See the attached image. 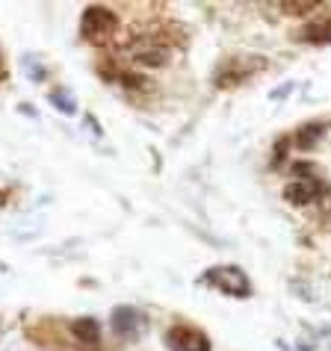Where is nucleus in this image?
Masks as SVG:
<instances>
[{
	"mask_svg": "<svg viewBox=\"0 0 331 351\" xmlns=\"http://www.w3.org/2000/svg\"><path fill=\"white\" fill-rule=\"evenodd\" d=\"M166 346H169V351H210V339L198 328L178 325L166 334Z\"/></svg>",
	"mask_w": 331,
	"mask_h": 351,
	"instance_id": "39448f33",
	"label": "nucleus"
},
{
	"mask_svg": "<svg viewBox=\"0 0 331 351\" xmlns=\"http://www.w3.org/2000/svg\"><path fill=\"white\" fill-rule=\"evenodd\" d=\"M299 42H310V45H331V15L308 21L301 30L296 33Z\"/></svg>",
	"mask_w": 331,
	"mask_h": 351,
	"instance_id": "423d86ee",
	"label": "nucleus"
},
{
	"mask_svg": "<svg viewBox=\"0 0 331 351\" xmlns=\"http://www.w3.org/2000/svg\"><path fill=\"white\" fill-rule=\"evenodd\" d=\"M204 280L213 284L219 292L233 298H249L251 295V280L246 278V271L237 269V266H216V269H207L204 271Z\"/></svg>",
	"mask_w": 331,
	"mask_h": 351,
	"instance_id": "7ed1b4c3",
	"label": "nucleus"
},
{
	"mask_svg": "<svg viewBox=\"0 0 331 351\" xmlns=\"http://www.w3.org/2000/svg\"><path fill=\"white\" fill-rule=\"evenodd\" d=\"M328 130V124H305V128H299L293 133V142H296V148H317V142L326 136Z\"/></svg>",
	"mask_w": 331,
	"mask_h": 351,
	"instance_id": "1a4fd4ad",
	"label": "nucleus"
},
{
	"mask_svg": "<svg viewBox=\"0 0 331 351\" xmlns=\"http://www.w3.org/2000/svg\"><path fill=\"white\" fill-rule=\"evenodd\" d=\"M266 62L260 60V56H246V53H240V56H233V60H228L225 65L219 68V77H216V86H233V83H242L249 74H255L258 68H264Z\"/></svg>",
	"mask_w": 331,
	"mask_h": 351,
	"instance_id": "20e7f679",
	"label": "nucleus"
},
{
	"mask_svg": "<svg viewBox=\"0 0 331 351\" xmlns=\"http://www.w3.org/2000/svg\"><path fill=\"white\" fill-rule=\"evenodd\" d=\"M0 77H6V74H3V68H0Z\"/></svg>",
	"mask_w": 331,
	"mask_h": 351,
	"instance_id": "f8f14e48",
	"label": "nucleus"
},
{
	"mask_svg": "<svg viewBox=\"0 0 331 351\" xmlns=\"http://www.w3.org/2000/svg\"><path fill=\"white\" fill-rule=\"evenodd\" d=\"M71 334H74V339L80 346L92 348V346H98V339H101V328H98V322L95 319H74L71 322Z\"/></svg>",
	"mask_w": 331,
	"mask_h": 351,
	"instance_id": "6e6552de",
	"label": "nucleus"
},
{
	"mask_svg": "<svg viewBox=\"0 0 331 351\" xmlns=\"http://www.w3.org/2000/svg\"><path fill=\"white\" fill-rule=\"evenodd\" d=\"M314 165H305V162H296L293 171L299 174V180H293L290 186L284 189V198L290 204H299V207H305V204H314L319 198H326L328 195V183L314 178Z\"/></svg>",
	"mask_w": 331,
	"mask_h": 351,
	"instance_id": "f257e3e1",
	"label": "nucleus"
},
{
	"mask_svg": "<svg viewBox=\"0 0 331 351\" xmlns=\"http://www.w3.org/2000/svg\"><path fill=\"white\" fill-rule=\"evenodd\" d=\"M80 30L83 38L92 45H104L115 30H119V18H115L113 9L106 6H89L83 12V21H80Z\"/></svg>",
	"mask_w": 331,
	"mask_h": 351,
	"instance_id": "f03ea898",
	"label": "nucleus"
},
{
	"mask_svg": "<svg viewBox=\"0 0 331 351\" xmlns=\"http://www.w3.org/2000/svg\"><path fill=\"white\" fill-rule=\"evenodd\" d=\"M51 104H54L60 112H65V115H71V112H74V101H68V95H65V92H54V95H51Z\"/></svg>",
	"mask_w": 331,
	"mask_h": 351,
	"instance_id": "9b49d317",
	"label": "nucleus"
},
{
	"mask_svg": "<svg viewBox=\"0 0 331 351\" xmlns=\"http://www.w3.org/2000/svg\"><path fill=\"white\" fill-rule=\"evenodd\" d=\"M142 325H145V319L130 307H119L113 313V328H115V334H122V337H133Z\"/></svg>",
	"mask_w": 331,
	"mask_h": 351,
	"instance_id": "0eeeda50",
	"label": "nucleus"
},
{
	"mask_svg": "<svg viewBox=\"0 0 331 351\" xmlns=\"http://www.w3.org/2000/svg\"><path fill=\"white\" fill-rule=\"evenodd\" d=\"M323 3H317V0H293V3H281V12L284 15H310L317 12V9Z\"/></svg>",
	"mask_w": 331,
	"mask_h": 351,
	"instance_id": "9d476101",
	"label": "nucleus"
}]
</instances>
